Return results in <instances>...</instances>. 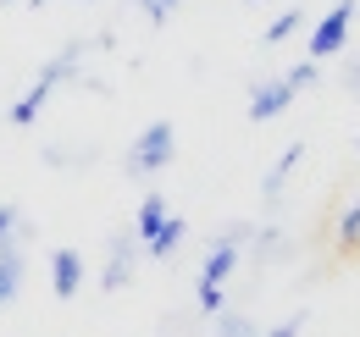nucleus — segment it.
Returning <instances> with one entry per match:
<instances>
[{
  "mask_svg": "<svg viewBox=\"0 0 360 337\" xmlns=\"http://www.w3.org/2000/svg\"><path fill=\"white\" fill-rule=\"evenodd\" d=\"M283 78H288L294 88H311L316 78H321V67H316V61H300V67H294V72H283Z\"/></svg>",
  "mask_w": 360,
  "mask_h": 337,
  "instance_id": "f3484780",
  "label": "nucleus"
},
{
  "mask_svg": "<svg viewBox=\"0 0 360 337\" xmlns=\"http://www.w3.org/2000/svg\"><path fill=\"white\" fill-rule=\"evenodd\" d=\"M28 6H34V11H39V6H50V0H28Z\"/></svg>",
  "mask_w": 360,
  "mask_h": 337,
  "instance_id": "6ab92c4d",
  "label": "nucleus"
},
{
  "mask_svg": "<svg viewBox=\"0 0 360 337\" xmlns=\"http://www.w3.org/2000/svg\"><path fill=\"white\" fill-rule=\"evenodd\" d=\"M338 249L360 254V194L349 199V211H344V221H338Z\"/></svg>",
  "mask_w": 360,
  "mask_h": 337,
  "instance_id": "f8f14e48",
  "label": "nucleus"
},
{
  "mask_svg": "<svg viewBox=\"0 0 360 337\" xmlns=\"http://www.w3.org/2000/svg\"><path fill=\"white\" fill-rule=\"evenodd\" d=\"M305 321H311V315H305V310H294L288 321H277V326H271V332H261V337H300V332H305Z\"/></svg>",
  "mask_w": 360,
  "mask_h": 337,
  "instance_id": "dca6fc26",
  "label": "nucleus"
},
{
  "mask_svg": "<svg viewBox=\"0 0 360 337\" xmlns=\"http://www.w3.org/2000/svg\"><path fill=\"white\" fill-rule=\"evenodd\" d=\"M84 277H89V265H84V254L72 244L50 249V288H56V298H78L84 293Z\"/></svg>",
  "mask_w": 360,
  "mask_h": 337,
  "instance_id": "39448f33",
  "label": "nucleus"
},
{
  "mask_svg": "<svg viewBox=\"0 0 360 337\" xmlns=\"http://www.w3.org/2000/svg\"><path fill=\"white\" fill-rule=\"evenodd\" d=\"M300 161H305V144L294 138V144H288V150L277 155V166L266 171V183H261V194H266V199H277V194H283V183L294 177V166H300Z\"/></svg>",
  "mask_w": 360,
  "mask_h": 337,
  "instance_id": "1a4fd4ad",
  "label": "nucleus"
},
{
  "mask_svg": "<svg viewBox=\"0 0 360 337\" xmlns=\"http://www.w3.org/2000/svg\"><path fill=\"white\" fill-rule=\"evenodd\" d=\"M355 11H360V0H333V11L311 28V61H327V55H338V50L349 44V22H355Z\"/></svg>",
  "mask_w": 360,
  "mask_h": 337,
  "instance_id": "20e7f679",
  "label": "nucleus"
},
{
  "mask_svg": "<svg viewBox=\"0 0 360 337\" xmlns=\"http://www.w3.org/2000/svg\"><path fill=\"white\" fill-rule=\"evenodd\" d=\"M0 238H34V221L22 216L17 199H0Z\"/></svg>",
  "mask_w": 360,
  "mask_h": 337,
  "instance_id": "9b49d317",
  "label": "nucleus"
},
{
  "mask_svg": "<svg viewBox=\"0 0 360 337\" xmlns=\"http://www.w3.org/2000/svg\"><path fill=\"white\" fill-rule=\"evenodd\" d=\"M217 337H261V326L238 310H217Z\"/></svg>",
  "mask_w": 360,
  "mask_h": 337,
  "instance_id": "ddd939ff",
  "label": "nucleus"
},
{
  "mask_svg": "<svg viewBox=\"0 0 360 337\" xmlns=\"http://www.w3.org/2000/svg\"><path fill=\"white\" fill-rule=\"evenodd\" d=\"M300 28H305V11H300V6H294V11H283V17H277V22H271L266 34H261V44H283V39H294V34H300Z\"/></svg>",
  "mask_w": 360,
  "mask_h": 337,
  "instance_id": "4468645a",
  "label": "nucleus"
},
{
  "mask_svg": "<svg viewBox=\"0 0 360 337\" xmlns=\"http://www.w3.org/2000/svg\"><path fill=\"white\" fill-rule=\"evenodd\" d=\"M139 11H144V17H150V22H155V28H161V22H167V17H172V11H178L183 0H134Z\"/></svg>",
  "mask_w": 360,
  "mask_h": 337,
  "instance_id": "2eb2a0df",
  "label": "nucleus"
},
{
  "mask_svg": "<svg viewBox=\"0 0 360 337\" xmlns=\"http://www.w3.org/2000/svg\"><path fill=\"white\" fill-rule=\"evenodd\" d=\"M183 238H188V221H183V216H167V221L144 238V254H150V260H172Z\"/></svg>",
  "mask_w": 360,
  "mask_h": 337,
  "instance_id": "6e6552de",
  "label": "nucleus"
},
{
  "mask_svg": "<svg viewBox=\"0 0 360 337\" xmlns=\"http://www.w3.org/2000/svg\"><path fill=\"white\" fill-rule=\"evenodd\" d=\"M244 238H250V221H233L222 238L211 244V254H205V265H200V310L205 315H217L222 310V288L227 277H233V265H238V254H244Z\"/></svg>",
  "mask_w": 360,
  "mask_h": 337,
  "instance_id": "f257e3e1",
  "label": "nucleus"
},
{
  "mask_svg": "<svg viewBox=\"0 0 360 337\" xmlns=\"http://www.w3.org/2000/svg\"><path fill=\"white\" fill-rule=\"evenodd\" d=\"M172 155H178V127L172 122H150L144 133L134 138V150H128V177H155V171L172 166Z\"/></svg>",
  "mask_w": 360,
  "mask_h": 337,
  "instance_id": "f03ea898",
  "label": "nucleus"
},
{
  "mask_svg": "<svg viewBox=\"0 0 360 337\" xmlns=\"http://www.w3.org/2000/svg\"><path fill=\"white\" fill-rule=\"evenodd\" d=\"M344 88L360 100V55H349V67H344Z\"/></svg>",
  "mask_w": 360,
  "mask_h": 337,
  "instance_id": "a211bd4d",
  "label": "nucleus"
},
{
  "mask_svg": "<svg viewBox=\"0 0 360 337\" xmlns=\"http://www.w3.org/2000/svg\"><path fill=\"white\" fill-rule=\"evenodd\" d=\"M134 265H139V232L122 227V232H111V249H105V265H100V293H122L134 282Z\"/></svg>",
  "mask_w": 360,
  "mask_h": 337,
  "instance_id": "7ed1b4c3",
  "label": "nucleus"
},
{
  "mask_svg": "<svg viewBox=\"0 0 360 337\" xmlns=\"http://www.w3.org/2000/svg\"><path fill=\"white\" fill-rule=\"evenodd\" d=\"M22 271H28V238H0V310L22 293Z\"/></svg>",
  "mask_w": 360,
  "mask_h": 337,
  "instance_id": "0eeeda50",
  "label": "nucleus"
},
{
  "mask_svg": "<svg viewBox=\"0 0 360 337\" xmlns=\"http://www.w3.org/2000/svg\"><path fill=\"white\" fill-rule=\"evenodd\" d=\"M167 216H172V211H167V194H144V199H139V221H134L139 244H144V238H150V232H155Z\"/></svg>",
  "mask_w": 360,
  "mask_h": 337,
  "instance_id": "9d476101",
  "label": "nucleus"
},
{
  "mask_svg": "<svg viewBox=\"0 0 360 337\" xmlns=\"http://www.w3.org/2000/svg\"><path fill=\"white\" fill-rule=\"evenodd\" d=\"M294 94H300V88L288 84V78H261V84L250 88V122H271V117H283V111L294 105Z\"/></svg>",
  "mask_w": 360,
  "mask_h": 337,
  "instance_id": "423d86ee",
  "label": "nucleus"
},
{
  "mask_svg": "<svg viewBox=\"0 0 360 337\" xmlns=\"http://www.w3.org/2000/svg\"><path fill=\"white\" fill-rule=\"evenodd\" d=\"M6 6H11V0H6Z\"/></svg>",
  "mask_w": 360,
  "mask_h": 337,
  "instance_id": "412c9836",
  "label": "nucleus"
},
{
  "mask_svg": "<svg viewBox=\"0 0 360 337\" xmlns=\"http://www.w3.org/2000/svg\"><path fill=\"white\" fill-rule=\"evenodd\" d=\"M84 6H89V0H84Z\"/></svg>",
  "mask_w": 360,
  "mask_h": 337,
  "instance_id": "aec40b11",
  "label": "nucleus"
}]
</instances>
